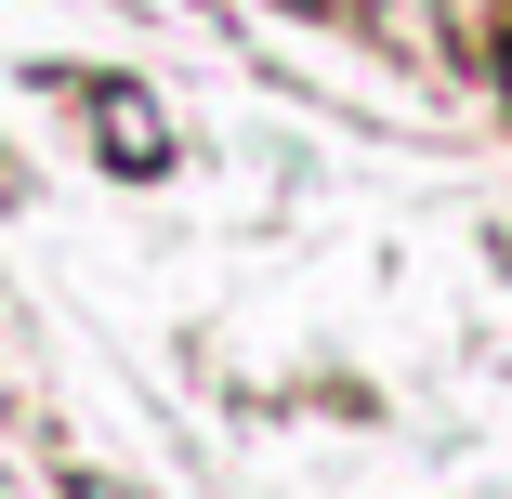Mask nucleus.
<instances>
[{"label":"nucleus","instance_id":"f257e3e1","mask_svg":"<svg viewBox=\"0 0 512 499\" xmlns=\"http://www.w3.org/2000/svg\"><path fill=\"white\" fill-rule=\"evenodd\" d=\"M106 132H119V158L132 171H158L171 145H158V106H145V92H106Z\"/></svg>","mask_w":512,"mask_h":499},{"label":"nucleus","instance_id":"f03ea898","mask_svg":"<svg viewBox=\"0 0 512 499\" xmlns=\"http://www.w3.org/2000/svg\"><path fill=\"white\" fill-rule=\"evenodd\" d=\"M79 499H119V486H79Z\"/></svg>","mask_w":512,"mask_h":499}]
</instances>
